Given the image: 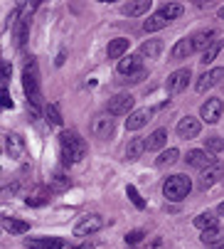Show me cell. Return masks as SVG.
Returning <instances> with one entry per match:
<instances>
[{
    "label": "cell",
    "mask_w": 224,
    "mask_h": 249,
    "mask_svg": "<svg viewBox=\"0 0 224 249\" xmlns=\"http://www.w3.org/2000/svg\"><path fill=\"white\" fill-rule=\"evenodd\" d=\"M59 148H62V160L67 165L79 163L86 156V143H84V138H79L77 131H62L59 133Z\"/></svg>",
    "instance_id": "cell-1"
},
{
    "label": "cell",
    "mask_w": 224,
    "mask_h": 249,
    "mask_svg": "<svg viewBox=\"0 0 224 249\" xmlns=\"http://www.w3.org/2000/svg\"><path fill=\"white\" fill-rule=\"evenodd\" d=\"M190 190H192V183H190V178L182 175V173L165 178V183H163V195H165L170 202L185 200V197L190 195Z\"/></svg>",
    "instance_id": "cell-2"
},
{
    "label": "cell",
    "mask_w": 224,
    "mask_h": 249,
    "mask_svg": "<svg viewBox=\"0 0 224 249\" xmlns=\"http://www.w3.org/2000/svg\"><path fill=\"white\" fill-rule=\"evenodd\" d=\"M22 89L30 104H40V74H37V62L32 57L22 67Z\"/></svg>",
    "instance_id": "cell-3"
},
{
    "label": "cell",
    "mask_w": 224,
    "mask_h": 249,
    "mask_svg": "<svg viewBox=\"0 0 224 249\" xmlns=\"http://www.w3.org/2000/svg\"><path fill=\"white\" fill-rule=\"evenodd\" d=\"M108 114L111 116H131L133 114V96L131 94H116L108 99Z\"/></svg>",
    "instance_id": "cell-4"
},
{
    "label": "cell",
    "mask_w": 224,
    "mask_h": 249,
    "mask_svg": "<svg viewBox=\"0 0 224 249\" xmlns=\"http://www.w3.org/2000/svg\"><path fill=\"white\" fill-rule=\"evenodd\" d=\"M103 225H106V222H103L101 215H86V217H82L77 225H74V237H91V234L99 232Z\"/></svg>",
    "instance_id": "cell-5"
},
{
    "label": "cell",
    "mask_w": 224,
    "mask_h": 249,
    "mask_svg": "<svg viewBox=\"0 0 224 249\" xmlns=\"http://www.w3.org/2000/svg\"><path fill=\"white\" fill-rule=\"evenodd\" d=\"M5 151L10 158L15 160H27V143H25V138L17 136V133H5Z\"/></svg>",
    "instance_id": "cell-6"
},
{
    "label": "cell",
    "mask_w": 224,
    "mask_h": 249,
    "mask_svg": "<svg viewBox=\"0 0 224 249\" xmlns=\"http://www.w3.org/2000/svg\"><path fill=\"white\" fill-rule=\"evenodd\" d=\"M190 77H192L190 67H185V69H177V72H172V74L168 77V82H165L168 94H180V91H185V89H188Z\"/></svg>",
    "instance_id": "cell-7"
},
{
    "label": "cell",
    "mask_w": 224,
    "mask_h": 249,
    "mask_svg": "<svg viewBox=\"0 0 224 249\" xmlns=\"http://www.w3.org/2000/svg\"><path fill=\"white\" fill-rule=\"evenodd\" d=\"M224 114V101L222 99H207L200 109V119L207 121V124H217Z\"/></svg>",
    "instance_id": "cell-8"
},
{
    "label": "cell",
    "mask_w": 224,
    "mask_h": 249,
    "mask_svg": "<svg viewBox=\"0 0 224 249\" xmlns=\"http://www.w3.org/2000/svg\"><path fill=\"white\" fill-rule=\"evenodd\" d=\"M111 133H114V119H111V114H101L91 121V136L94 138H108Z\"/></svg>",
    "instance_id": "cell-9"
},
{
    "label": "cell",
    "mask_w": 224,
    "mask_h": 249,
    "mask_svg": "<svg viewBox=\"0 0 224 249\" xmlns=\"http://www.w3.org/2000/svg\"><path fill=\"white\" fill-rule=\"evenodd\" d=\"M185 160H188V165H190V168H197V170H205V168H209V165H214V163H217V158H214L209 151H197V148H195V151H190Z\"/></svg>",
    "instance_id": "cell-10"
},
{
    "label": "cell",
    "mask_w": 224,
    "mask_h": 249,
    "mask_svg": "<svg viewBox=\"0 0 224 249\" xmlns=\"http://www.w3.org/2000/svg\"><path fill=\"white\" fill-rule=\"evenodd\" d=\"M224 79V67H214V69H209V72H205L202 77H200V82H197V91L200 94H205L207 89H212V87H217L219 82Z\"/></svg>",
    "instance_id": "cell-11"
},
{
    "label": "cell",
    "mask_w": 224,
    "mask_h": 249,
    "mask_svg": "<svg viewBox=\"0 0 224 249\" xmlns=\"http://www.w3.org/2000/svg\"><path fill=\"white\" fill-rule=\"evenodd\" d=\"M200 131H202V124H200L197 119H192V116H185V119H180V124H177V136L185 138V141L197 138Z\"/></svg>",
    "instance_id": "cell-12"
},
{
    "label": "cell",
    "mask_w": 224,
    "mask_h": 249,
    "mask_svg": "<svg viewBox=\"0 0 224 249\" xmlns=\"http://www.w3.org/2000/svg\"><path fill=\"white\" fill-rule=\"evenodd\" d=\"M27 249H62L64 239L62 237H27Z\"/></svg>",
    "instance_id": "cell-13"
},
{
    "label": "cell",
    "mask_w": 224,
    "mask_h": 249,
    "mask_svg": "<svg viewBox=\"0 0 224 249\" xmlns=\"http://www.w3.org/2000/svg\"><path fill=\"white\" fill-rule=\"evenodd\" d=\"M119 74H123V77H131V74H136V72H140L143 69V64H140V54H126L123 59H119Z\"/></svg>",
    "instance_id": "cell-14"
},
{
    "label": "cell",
    "mask_w": 224,
    "mask_h": 249,
    "mask_svg": "<svg viewBox=\"0 0 224 249\" xmlns=\"http://www.w3.org/2000/svg\"><path fill=\"white\" fill-rule=\"evenodd\" d=\"M214 37H217V32H214V30H200V32H195V35H192L195 52H200V50H202V52H207V50L217 42Z\"/></svg>",
    "instance_id": "cell-15"
},
{
    "label": "cell",
    "mask_w": 224,
    "mask_h": 249,
    "mask_svg": "<svg viewBox=\"0 0 224 249\" xmlns=\"http://www.w3.org/2000/svg\"><path fill=\"white\" fill-rule=\"evenodd\" d=\"M192 52H195L192 37H182V40H177V42H175V47H172L170 57H172V62H182V59H188Z\"/></svg>",
    "instance_id": "cell-16"
},
{
    "label": "cell",
    "mask_w": 224,
    "mask_h": 249,
    "mask_svg": "<svg viewBox=\"0 0 224 249\" xmlns=\"http://www.w3.org/2000/svg\"><path fill=\"white\" fill-rule=\"evenodd\" d=\"M222 175H224V165L217 160L214 165H209V168L202 170V175H200V185H202V188H209V185L219 183V178H222Z\"/></svg>",
    "instance_id": "cell-17"
},
{
    "label": "cell",
    "mask_w": 224,
    "mask_h": 249,
    "mask_svg": "<svg viewBox=\"0 0 224 249\" xmlns=\"http://www.w3.org/2000/svg\"><path fill=\"white\" fill-rule=\"evenodd\" d=\"M151 116H153V111H148V109H136V111L126 119V128H128V131H138V128H143L148 121H151Z\"/></svg>",
    "instance_id": "cell-18"
},
{
    "label": "cell",
    "mask_w": 224,
    "mask_h": 249,
    "mask_svg": "<svg viewBox=\"0 0 224 249\" xmlns=\"http://www.w3.org/2000/svg\"><path fill=\"white\" fill-rule=\"evenodd\" d=\"M148 10H151V0H136V3H126V5L121 8V13L128 15V18H140V15H145Z\"/></svg>",
    "instance_id": "cell-19"
},
{
    "label": "cell",
    "mask_w": 224,
    "mask_h": 249,
    "mask_svg": "<svg viewBox=\"0 0 224 249\" xmlns=\"http://www.w3.org/2000/svg\"><path fill=\"white\" fill-rule=\"evenodd\" d=\"M163 40H145L143 45H140V57H148V59H158L160 57V52H163Z\"/></svg>",
    "instance_id": "cell-20"
},
{
    "label": "cell",
    "mask_w": 224,
    "mask_h": 249,
    "mask_svg": "<svg viewBox=\"0 0 224 249\" xmlns=\"http://www.w3.org/2000/svg\"><path fill=\"white\" fill-rule=\"evenodd\" d=\"M145 151H148L145 138H131L128 146H126V158H128V160H138Z\"/></svg>",
    "instance_id": "cell-21"
},
{
    "label": "cell",
    "mask_w": 224,
    "mask_h": 249,
    "mask_svg": "<svg viewBox=\"0 0 224 249\" xmlns=\"http://www.w3.org/2000/svg\"><path fill=\"white\" fill-rule=\"evenodd\" d=\"M128 50V40L126 37H116V40H111L108 42V47H106V54H108V59H123V52Z\"/></svg>",
    "instance_id": "cell-22"
},
{
    "label": "cell",
    "mask_w": 224,
    "mask_h": 249,
    "mask_svg": "<svg viewBox=\"0 0 224 249\" xmlns=\"http://www.w3.org/2000/svg\"><path fill=\"white\" fill-rule=\"evenodd\" d=\"M165 141H168V128H155L151 136L145 138V143H148V151H158L165 146Z\"/></svg>",
    "instance_id": "cell-23"
},
{
    "label": "cell",
    "mask_w": 224,
    "mask_h": 249,
    "mask_svg": "<svg viewBox=\"0 0 224 249\" xmlns=\"http://www.w3.org/2000/svg\"><path fill=\"white\" fill-rule=\"evenodd\" d=\"M3 227H5L10 234H27V232H30V222L15 220V217H5V220H3Z\"/></svg>",
    "instance_id": "cell-24"
},
{
    "label": "cell",
    "mask_w": 224,
    "mask_h": 249,
    "mask_svg": "<svg viewBox=\"0 0 224 249\" xmlns=\"http://www.w3.org/2000/svg\"><path fill=\"white\" fill-rule=\"evenodd\" d=\"M192 222H195V227H197L200 232H205V230H214V227H219V225H217V217L212 215V212H202V215H197V217H195Z\"/></svg>",
    "instance_id": "cell-25"
},
{
    "label": "cell",
    "mask_w": 224,
    "mask_h": 249,
    "mask_svg": "<svg viewBox=\"0 0 224 249\" xmlns=\"http://www.w3.org/2000/svg\"><path fill=\"white\" fill-rule=\"evenodd\" d=\"M168 22H170V20H165L160 13H155V15H151V18L143 22V30H145V32H158V30L168 27Z\"/></svg>",
    "instance_id": "cell-26"
},
{
    "label": "cell",
    "mask_w": 224,
    "mask_h": 249,
    "mask_svg": "<svg viewBox=\"0 0 224 249\" xmlns=\"http://www.w3.org/2000/svg\"><path fill=\"white\" fill-rule=\"evenodd\" d=\"M177 158H180V151H177V148H168V151H163V153L155 158V165H158V168H168V165H172Z\"/></svg>",
    "instance_id": "cell-27"
},
{
    "label": "cell",
    "mask_w": 224,
    "mask_h": 249,
    "mask_svg": "<svg viewBox=\"0 0 224 249\" xmlns=\"http://www.w3.org/2000/svg\"><path fill=\"white\" fill-rule=\"evenodd\" d=\"M158 13H160L165 20H175V18H180V15L185 13V8H182L180 3H165V5H163Z\"/></svg>",
    "instance_id": "cell-28"
},
{
    "label": "cell",
    "mask_w": 224,
    "mask_h": 249,
    "mask_svg": "<svg viewBox=\"0 0 224 249\" xmlns=\"http://www.w3.org/2000/svg\"><path fill=\"white\" fill-rule=\"evenodd\" d=\"M200 242L207 244V247L219 244V242H222V230H219V227H214V230H205V232L200 234Z\"/></svg>",
    "instance_id": "cell-29"
},
{
    "label": "cell",
    "mask_w": 224,
    "mask_h": 249,
    "mask_svg": "<svg viewBox=\"0 0 224 249\" xmlns=\"http://www.w3.org/2000/svg\"><path fill=\"white\" fill-rule=\"evenodd\" d=\"M205 151H209L212 156H214V153H222V151H224V138H219V136L205 138Z\"/></svg>",
    "instance_id": "cell-30"
},
{
    "label": "cell",
    "mask_w": 224,
    "mask_h": 249,
    "mask_svg": "<svg viewBox=\"0 0 224 249\" xmlns=\"http://www.w3.org/2000/svg\"><path fill=\"white\" fill-rule=\"evenodd\" d=\"M45 116H47V121L52 126H62V114H59V109H57L54 104H47L45 106Z\"/></svg>",
    "instance_id": "cell-31"
},
{
    "label": "cell",
    "mask_w": 224,
    "mask_h": 249,
    "mask_svg": "<svg viewBox=\"0 0 224 249\" xmlns=\"http://www.w3.org/2000/svg\"><path fill=\"white\" fill-rule=\"evenodd\" d=\"M219 52H222V40H217L207 52H202V59H200V62H202V64H212V62L217 59V54H219Z\"/></svg>",
    "instance_id": "cell-32"
},
{
    "label": "cell",
    "mask_w": 224,
    "mask_h": 249,
    "mask_svg": "<svg viewBox=\"0 0 224 249\" xmlns=\"http://www.w3.org/2000/svg\"><path fill=\"white\" fill-rule=\"evenodd\" d=\"M69 188V178L64 173H54L52 175V190H67Z\"/></svg>",
    "instance_id": "cell-33"
},
{
    "label": "cell",
    "mask_w": 224,
    "mask_h": 249,
    "mask_svg": "<svg viewBox=\"0 0 224 249\" xmlns=\"http://www.w3.org/2000/svg\"><path fill=\"white\" fill-rule=\"evenodd\" d=\"M25 202H27L30 207H40V205H47V202H50V193H45V190H42V193H37V195L27 197Z\"/></svg>",
    "instance_id": "cell-34"
},
{
    "label": "cell",
    "mask_w": 224,
    "mask_h": 249,
    "mask_svg": "<svg viewBox=\"0 0 224 249\" xmlns=\"http://www.w3.org/2000/svg\"><path fill=\"white\" fill-rule=\"evenodd\" d=\"M126 195L131 197V202H133V205H136L138 210H143V207H145V200L140 197V193H138V190H136L133 185H128V188H126Z\"/></svg>",
    "instance_id": "cell-35"
},
{
    "label": "cell",
    "mask_w": 224,
    "mask_h": 249,
    "mask_svg": "<svg viewBox=\"0 0 224 249\" xmlns=\"http://www.w3.org/2000/svg\"><path fill=\"white\" fill-rule=\"evenodd\" d=\"M143 237H145V232H143V230H133V232H126V237H123V239H126V244H128V247H133V244H138Z\"/></svg>",
    "instance_id": "cell-36"
},
{
    "label": "cell",
    "mask_w": 224,
    "mask_h": 249,
    "mask_svg": "<svg viewBox=\"0 0 224 249\" xmlns=\"http://www.w3.org/2000/svg\"><path fill=\"white\" fill-rule=\"evenodd\" d=\"M145 77H148V69H140V72H136V74L126 77V79H123V84H140Z\"/></svg>",
    "instance_id": "cell-37"
},
{
    "label": "cell",
    "mask_w": 224,
    "mask_h": 249,
    "mask_svg": "<svg viewBox=\"0 0 224 249\" xmlns=\"http://www.w3.org/2000/svg\"><path fill=\"white\" fill-rule=\"evenodd\" d=\"M0 99H3V109H13V99L8 94V87L3 84V94H0Z\"/></svg>",
    "instance_id": "cell-38"
},
{
    "label": "cell",
    "mask_w": 224,
    "mask_h": 249,
    "mask_svg": "<svg viewBox=\"0 0 224 249\" xmlns=\"http://www.w3.org/2000/svg\"><path fill=\"white\" fill-rule=\"evenodd\" d=\"M0 69H3V84L8 87V79H10V72H13L10 62H3V64H0Z\"/></svg>",
    "instance_id": "cell-39"
},
{
    "label": "cell",
    "mask_w": 224,
    "mask_h": 249,
    "mask_svg": "<svg viewBox=\"0 0 224 249\" xmlns=\"http://www.w3.org/2000/svg\"><path fill=\"white\" fill-rule=\"evenodd\" d=\"M27 114H30V121H37V119H40V111H37V104H30V101H27Z\"/></svg>",
    "instance_id": "cell-40"
},
{
    "label": "cell",
    "mask_w": 224,
    "mask_h": 249,
    "mask_svg": "<svg viewBox=\"0 0 224 249\" xmlns=\"http://www.w3.org/2000/svg\"><path fill=\"white\" fill-rule=\"evenodd\" d=\"M64 57H67V52H59V54H57V67L64 64Z\"/></svg>",
    "instance_id": "cell-41"
},
{
    "label": "cell",
    "mask_w": 224,
    "mask_h": 249,
    "mask_svg": "<svg viewBox=\"0 0 224 249\" xmlns=\"http://www.w3.org/2000/svg\"><path fill=\"white\" fill-rule=\"evenodd\" d=\"M217 212H219V215L224 217V202H219V205H217Z\"/></svg>",
    "instance_id": "cell-42"
},
{
    "label": "cell",
    "mask_w": 224,
    "mask_h": 249,
    "mask_svg": "<svg viewBox=\"0 0 224 249\" xmlns=\"http://www.w3.org/2000/svg\"><path fill=\"white\" fill-rule=\"evenodd\" d=\"M207 249H224V242H219V244H212V247H207Z\"/></svg>",
    "instance_id": "cell-43"
},
{
    "label": "cell",
    "mask_w": 224,
    "mask_h": 249,
    "mask_svg": "<svg viewBox=\"0 0 224 249\" xmlns=\"http://www.w3.org/2000/svg\"><path fill=\"white\" fill-rule=\"evenodd\" d=\"M71 249H91V244H79V247H71Z\"/></svg>",
    "instance_id": "cell-44"
},
{
    "label": "cell",
    "mask_w": 224,
    "mask_h": 249,
    "mask_svg": "<svg viewBox=\"0 0 224 249\" xmlns=\"http://www.w3.org/2000/svg\"><path fill=\"white\" fill-rule=\"evenodd\" d=\"M219 18H222V20H224V5H222V8H219Z\"/></svg>",
    "instance_id": "cell-45"
}]
</instances>
